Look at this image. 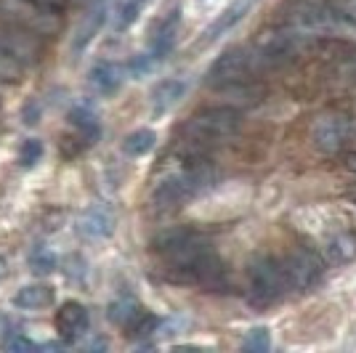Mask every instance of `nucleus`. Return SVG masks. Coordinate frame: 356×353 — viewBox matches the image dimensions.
I'll list each match as a JSON object with an SVG mask.
<instances>
[{"mask_svg":"<svg viewBox=\"0 0 356 353\" xmlns=\"http://www.w3.org/2000/svg\"><path fill=\"white\" fill-rule=\"evenodd\" d=\"M154 250L178 281L200 284L205 290H223L229 284L221 258L210 242L192 229H168L154 239Z\"/></svg>","mask_w":356,"mask_h":353,"instance_id":"f257e3e1","label":"nucleus"},{"mask_svg":"<svg viewBox=\"0 0 356 353\" xmlns=\"http://www.w3.org/2000/svg\"><path fill=\"white\" fill-rule=\"evenodd\" d=\"M216 178H218V170L210 162L197 160L192 165L176 170L173 176L163 178L157 183L154 194H152V199H154V205L165 207V210L168 207H178L184 205V202H189V199H194L197 194L208 192L210 186L216 183Z\"/></svg>","mask_w":356,"mask_h":353,"instance_id":"f03ea898","label":"nucleus"},{"mask_svg":"<svg viewBox=\"0 0 356 353\" xmlns=\"http://www.w3.org/2000/svg\"><path fill=\"white\" fill-rule=\"evenodd\" d=\"M242 128V117L234 109L226 106H216V109H202L184 122L181 136L186 144L194 147H216L229 138H234Z\"/></svg>","mask_w":356,"mask_h":353,"instance_id":"7ed1b4c3","label":"nucleus"},{"mask_svg":"<svg viewBox=\"0 0 356 353\" xmlns=\"http://www.w3.org/2000/svg\"><path fill=\"white\" fill-rule=\"evenodd\" d=\"M287 290L282 263L274 258H255L248 268V300L255 309L274 306Z\"/></svg>","mask_w":356,"mask_h":353,"instance_id":"20e7f679","label":"nucleus"},{"mask_svg":"<svg viewBox=\"0 0 356 353\" xmlns=\"http://www.w3.org/2000/svg\"><path fill=\"white\" fill-rule=\"evenodd\" d=\"M300 43H303V35L293 24L282 27V30L264 32L261 40L252 45V56H255L258 69H277V67L290 64L298 56Z\"/></svg>","mask_w":356,"mask_h":353,"instance_id":"39448f33","label":"nucleus"},{"mask_svg":"<svg viewBox=\"0 0 356 353\" xmlns=\"http://www.w3.org/2000/svg\"><path fill=\"white\" fill-rule=\"evenodd\" d=\"M258 72V64H255V56H252V48H229L223 56L213 61V67L208 69V83L210 88H221L229 90L234 85H242L250 80V74Z\"/></svg>","mask_w":356,"mask_h":353,"instance_id":"423d86ee","label":"nucleus"},{"mask_svg":"<svg viewBox=\"0 0 356 353\" xmlns=\"http://www.w3.org/2000/svg\"><path fill=\"white\" fill-rule=\"evenodd\" d=\"M284 279H287V290H298L306 293L316 287L322 277H325V261L322 255L312 247H298L284 258Z\"/></svg>","mask_w":356,"mask_h":353,"instance_id":"0eeeda50","label":"nucleus"},{"mask_svg":"<svg viewBox=\"0 0 356 353\" xmlns=\"http://www.w3.org/2000/svg\"><path fill=\"white\" fill-rule=\"evenodd\" d=\"M351 138V120L343 112H327L322 117H316L312 128L314 147L322 154H338Z\"/></svg>","mask_w":356,"mask_h":353,"instance_id":"6e6552de","label":"nucleus"},{"mask_svg":"<svg viewBox=\"0 0 356 353\" xmlns=\"http://www.w3.org/2000/svg\"><path fill=\"white\" fill-rule=\"evenodd\" d=\"M115 231V215L104 205H90L77 218V234L83 239H106Z\"/></svg>","mask_w":356,"mask_h":353,"instance_id":"1a4fd4ad","label":"nucleus"},{"mask_svg":"<svg viewBox=\"0 0 356 353\" xmlns=\"http://www.w3.org/2000/svg\"><path fill=\"white\" fill-rule=\"evenodd\" d=\"M56 332L61 335V340H67V343H72L77 340L86 329H88V311L83 303H77V300H67L59 311H56Z\"/></svg>","mask_w":356,"mask_h":353,"instance_id":"9d476101","label":"nucleus"},{"mask_svg":"<svg viewBox=\"0 0 356 353\" xmlns=\"http://www.w3.org/2000/svg\"><path fill=\"white\" fill-rule=\"evenodd\" d=\"M255 6H258V0H232L226 6V11L205 30V43H213V40H218L229 30H234L242 19H248V14H250Z\"/></svg>","mask_w":356,"mask_h":353,"instance_id":"9b49d317","label":"nucleus"},{"mask_svg":"<svg viewBox=\"0 0 356 353\" xmlns=\"http://www.w3.org/2000/svg\"><path fill=\"white\" fill-rule=\"evenodd\" d=\"M178 27H181V8H173V11L160 22V27L154 30L149 59H165V56L173 51L176 38H178Z\"/></svg>","mask_w":356,"mask_h":353,"instance_id":"f8f14e48","label":"nucleus"},{"mask_svg":"<svg viewBox=\"0 0 356 353\" xmlns=\"http://www.w3.org/2000/svg\"><path fill=\"white\" fill-rule=\"evenodd\" d=\"M325 255L327 261L335 265L356 261V231H351V229H335L325 239Z\"/></svg>","mask_w":356,"mask_h":353,"instance_id":"ddd939ff","label":"nucleus"},{"mask_svg":"<svg viewBox=\"0 0 356 353\" xmlns=\"http://www.w3.org/2000/svg\"><path fill=\"white\" fill-rule=\"evenodd\" d=\"M125 83V69L120 64H112V61H102L90 69V85L99 90L102 96H112L118 93Z\"/></svg>","mask_w":356,"mask_h":353,"instance_id":"4468645a","label":"nucleus"},{"mask_svg":"<svg viewBox=\"0 0 356 353\" xmlns=\"http://www.w3.org/2000/svg\"><path fill=\"white\" fill-rule=\"evenodd\" d=\"M186 83L184 80H163L157 88L152 90V112L154 115H165L176 106L184 96H186Z\"/></svg>","mask_w":356,"mask_h":353,"instance_id":"2eb2a0df","label":"nucleus"},{"mask_svg":"<svg viewBox=\"0 0 356 353\" xmlns=\"http://www.w3.org/2000/svg\"><path fill=\"white\" fill-rule=\"evenodd\" d=\"M54 303V290L51 287H45V284H27V287H22L14 297V306L24 311H40V309H48Z\"/></svg>","mask_w":356,"mask_h":353,"instance_id":"dca6fc26","label":"nucleus"},{"mask_svg":"<svg viewBox=\"0 0 356 353\" xmlns=\"http://www.w3.org/2000/svg\"><path fill=\"white\" fill-rule=\"evenodd\" d=\"M109 322L118 324V327H125V329H131L136 324V319L141 316V306H138V300L131 297V295H120L118 300H112L109 303Z\"/></svg>","mask_w":356,"mask_h":353,"instance_id":"f3484780","label":"nucleus"},{"mask_svg":"<svg viewBox=\"0 0 356 353\" xmlns=\"http://www.w3.org/2000/svg\"><path fill=\"white\" fill-rule=\"evenodd\" d=\"M70 120H72L74 128L83 133V138H86L88 144H96V138H99V133H102V125H99V115H96L90 106L77 104L72 112H70Z\"/></svg>","mask_w":356,"mask_h":353,"instance_id":"a211bd4d","label":"nucleus"},{"mask_svg":"<svg viewBox=\"0 0 356 353\" xmlns=\"http://www.w3.org/2000/svg\"><path fill=\"white\" fill-rule=\"evenodd\" d=\"M27 69V64L11 51V45L3 40L0 35V83H19L22 74Z\"/></svg>","mask_w":356,"mask_h":353,"instance_id":"6ab92c4d","label":"nucleus"},{"mask_svg":"<svg viewBox=\"0 0 356 353\" xmlns=\"http://www.w3.org/2000/svg\"><path fill=\"white\" fill-rule=\"evenodd\" d=\"M102 22H104V3L99 0V3H96V8L86 16V22H83V24H80V30H77V38H74V43H72L74 54H80V51H83V48L96 38V32H99V27H102Z\"/></svg>","mask_w":356,"mask_h":353,"instance_id":"aec40b11","label":"nucleus"},{"mask_svg":"<svg viewBox=\"0 0 356 353\" xmlns=\"http://www.w3.org/2000/svg\"><path fill=\"white\" fill-rule=\"evenodd\" d=\"M149 0H115V11H112V22L115 30H128L136 24V19L144 14Z\"/></svg>","mask_w":356,"mask_h":353,"instance_id":"412c9836","label":"nucleus"},{"mask_svg":"<svg viewBox=\"0 0 356 353\" xmlns=\"http://www.w3.org/2000/svg\"><path fill=\"white\" fill-rule=\"evenodd\" d=\"M157 144V136L154 131H147V128H141V131H134L125 136V141H122V151L128 154V157H144L149 154L152 149Z\"/></svg>","mask_w":356,"mask_h":353,"instance_id":"4be33fe9","label":"nucleus"},{"mask_svg":"<svg viewBox=\"0 0 356 353\" xmlns=\"http://www.w3.org/2000/svg\"><path fill=\"white\" fill-rule=\"evenodd\" d=\"M27 263H30V268L35 271V274H38V277H45V274L56 271V263H59V258H56V252L51 250V247H45V245H38V247L30 252Z\"/></svg>","mask_w":356,"mask_h":353,"instance_id":"5701e85b","label":"nucleus"},{"mask_svg":"<svg viewBox=\"0 0 356 353\" xmlns=\"http://www.w3.org/2000/svg\"><path fill=\"white\" fill-rule=\"evenodd\" d=\"M242 348L250 353H266L271 348V332L266 327H252L242 340Z\"/></svg>","mask_w":356,"mask_h":353,"instance_id":"b1692460","label":"nucleus"},{"mask_svg":"<svg viewBox=\"0 0 356 353\" xmlns=\"http://www.w3.org/2000/svg\"><path fill=\"white\" fill-rule=\"evenodd\" d=\"M40 157H43V144H40L38 138L24 141L22 149H19V165H22V167H32Z\"/></svg>","mask_w":356,"mask_h":353,"instance_id":"393cba45","label":"nucleus"},{"mask_svg":"<svg viewBox=\"0 0 356 353\" xmlns=\"http://www.w3.org/2000/svg\"><path fill=\"white\" fill-rule=\"evenodd\" d=\"M3 348L8 353H19V351H35L38 345H35L30 338H24L22 332H11L8 338L3 340Z\"/></svg>","mask_w":356,"mask_h":353,"instance_id":"a878e982","label":"nucleus"},{"mask_svg":"<svg viewBox=\"0 0 356 353\" xmlns=\"http://www.w3.org/2000/svg\"><path fill=\"white\" fill-rule=\"evenodd\" d=\"M27 3L38 6V8H45V11H61L67 6V0H27Z\"/></svg>","mask_w":356,"mask_h":353,"instance_id":"bb28decb","label":"nucleus"},{"mask_svg":"<svg viewBox=\"0 0 356 353\" xmlns=\"http://www.w3.org/2000/svg\"><path fill=\"white\" fill-rule=\"evenodd\" d=\"M341 74L348 80V83H354V85H356V54L346 59V64L341 67Z\"/></svg>","mask_w":356,"mask_h":353,"instance_id":"cd10ccee","label":"nucleus"},{"mask_svg":"<svg viewBox=\"0 0 356 353\" xmlns=\"http://www.w3.org/2000/svg\"><path fill=\"white\" fill-rule=\"evenodd\" d=\"M348 165H351V170H354V173H356V154H354V157H351V162H348Z\"/></svg>","mask_w":356,"mask_h":353,"instance_id":"c85d7f7f","label":"nucleus"}]
</instances>
